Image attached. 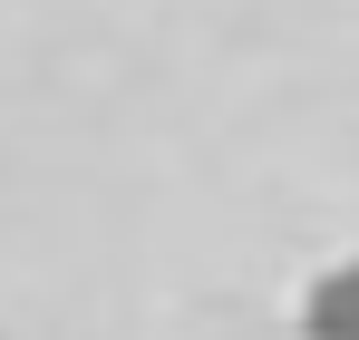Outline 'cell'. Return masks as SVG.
<instances>
[{
	"instance_id": "1",
	"label": "cell",
	"mask_w": 359,
	"mask_h": 340,
	"mask_svg": "<svg viewBox=\"0 0 359 340\" xmlns=\"http://www.w3.org/2000/svg\"><path fill=\"white\" fill-rule=\"evenodd\" d=\"M301 340H359V253L320 263L301 282Z\"/></svg>"
}]
</instances>
